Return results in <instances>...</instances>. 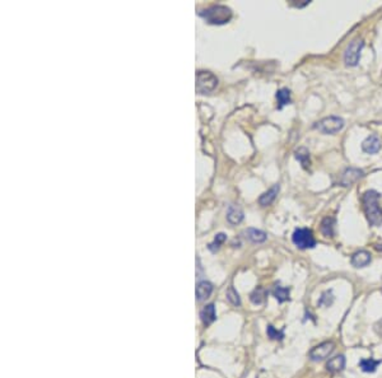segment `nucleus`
Returning <instances> with one entry per match:
<instances>
[{
	"mask_svg": "<svg viewBox=\"0 0 382 378\" xmlns=\"http://www.w3.org/2000/svg\"><path fill=\"white\" fill-rule=\"evenodd\" d=\"M380 195L376 190H367L362 195V204L366 218L372 227L382 226V208L380 206Z\"/></svg>",
	"mask_w": 382,
	"mask_h": 378,
	"instance_id": "obj_1",
	"label": "nucleus"
},
{
	"mask_svg": "<svg viewBox=\"0 0 382 378\" xmlns=\"http://www.w3.org/2000/svg\"><path fill=\"white\" fill-rule=\"evenodd\" d=\"M210 24L228 23L232 18V10L226 5H213L199 13Z\"/></svg>",
	"mask_w": 382,
	"mask_h": 378,
	"instance_id": "obj_2",
	"label": "nucleus"
},
{
	"mask_svg": "<svg viewBox=\"0 0 382 378\" xmlns=\"http://www.w3.org/2000/svg\"><path fill=\"white\" fill-rule=\"evenodd\" d=\"M345 125V121L339 116H329V118H323L322 120L318 121L314 125V129L318 130L322 134L326 135H334L336 132L340 131Z\"/></svg>",
	"mask_w": 382,
	"mask_h": 378,
	"instance_id": "obj_3",
	"label": "nucleus"
},
{
	"mask_svg": "<svg viewBox=\"0 0 382 378\" xmlns=\"http://www.w3.org/2000/svg\"><path fill=\"white\" fill-rule=\"evenodd\" d=\"M293 244L301 250L314 249L316 246V240H315L314 232L309 228H298L294 231L292 236Z\"/></svg>",
	"mask_w": 382,
	"mask_h": 378,
	"instance_id": "obj_4",
	"label": "nucleus"
},
{
	"mask_svg": "<svg viewBox=\"0 0 382 378\" xmlns=\"http://www.w3.org/2000/svg\"><path fill=\"white\" fill-rule=\"evenodd\" d=\"M365 47V42L361 38L353 40L344 53V63L347 66H357L361 59V51Z\"/></svg>",
	"mask_w": 382,
	"mask_h": 378,
	"instance_id": "obj_5",
	"label": "nucleus"
},
{
	"mask_svg": "<svg viewBox=\"0 0 382 378\" xmlns=\"http://www.w3.org/2000/svg\"><path fill=\"white\" fill-rule=\"evenodd\" d=\"M218 85V79L214 74L209 71H199L196 76V91L201 94L210 93Z\"/></svg>",
	"mask_w": 382,
	"mask_h": 378,
	"instance_id": "obj_6",
	"label": "nucleus"
},
{
	"mask_svg": "<svg viewBox=\"0 0 382 378\" xmlns=\"http://www.w3.org/2000/svg\"><path fill=\"white\" fill-rule=\"evenodd\" d=\"M335 349V344L332 341H325V343L318 344V346L311 349L310 352V359L314 362H321L323 359H326L331 355V353Z\"/></svg>",
	"mask_w": 382,
	"mask_h": 378,
	"instance_id": "obj_7",
	"label": "nucleus"
},
{
	"mask_svg": "<svg viewBox=\"0 0 382 378\" xmlns=\"http://www.w3.org/2000/svg\"><path fill=\"white\" fill-rule=\"evenodd\" d=\"M363 177H365V171L359 170V168L350 167V168H347V170L341 173L340 181L339 182H340L341 186L348 188V186L354 185L356 182H358L359 180L363 179Z\"/></svg>",
	"mask_w": 382,
	"mask_h": 378,
	"instance_id": "obj_8",
	"label": "nucleus"
},
{
	"mask_svg": "<svg viewBox=\"0 0 382 378\" xmlns=\"http://www.w3.org/2000/svg\"><path fill=\"white\" fill-rule=\"evenodd\" d=\"M371 253L366 250H359V251L354 252L352 255V258H350V262L354 267L357 269H361V267H366L371 264Z\"/></svg>",
	"mask_w": 382,
	"mask_h": 378,
	"instance_id": "obj_9",
	"label": "nucleus"
},
{
	"mask_svg": "<svg viewBox=\"0 0 382 378\" xmlns=\"http://www.w3.org/2000/svg\"><path fill=\"white\" fill-rule=\"evenodd\" d=\"M381 147V140L377 135H371L362 143V150L368 154H376L377 152H380Z\"/></svg>",
	"mask_w": 382,
	"mask_h": 378,
	"instance_id": "obj_10",
	"label": "nucleus"
},
{
	"mask_svg": "<svg viewBox=\"0 0 382 378\" xmlns=\"http://www.w3.org/2000/svg\"><path fill=\"white\" fill-rule=\"evenodd\" d=\"M335 224L336 222L332 217L323 218V219L321 220V226H320L321 233H322L325 237L332 238L334 236H335Z\"/></svg>",
	"mask_w": 382,
	"mask_h": 378,
	"instance_id": "obj_11",
	"label": "nucleus"
},
{
	"mask_svg": "<svg viewBox=\"0 0 382 378\" xmlns=\"http://www.w3.org/2000/svg\"><path fill=\"white\" fill-rule=\"evenodd\" d=\"M345 368V357L344 355H336V357L329 359V362L326 363V370L329 372L336 373L341 372V371Z\"/></svg>",
	"mask_w": 382,
	"mask_h": 378,
	"instance_id": "obj_12",
	"label": "nucleus"
},
{
	"mask_svg": "<svg viewBox=\"0 0 382 378\" xmlns=\"http://www.w3.org/2000/svg\"><path fill=\"white\" fill-rule=\"evenodd\" d=\"M279 184H276V185H274L273 188L269 189V190L266 191V192H264L261 195V196L259 197V204L261 206H269L271 204V202L275 200L276 195H278V192H279Z\"/></svg>",
	"mask_w": 382,
	"mask_h": 378,
	"instance_id": "obj_13",
	"label": "nucleus"
},
{
	"mask_svg": "<svg viewBox=\"0 0 382 378\" xmlns=\"http://www.w3.org/2000/svg\"><path fill=\"white\" fill-rule=\"evenodd\" d=\"M294 157L301 163V166L303 167V170H310V166H311V158H310V152L307 148L301 147L298 148L296 152H294Z\"/></svg>",
	"mask_w": 382,
	"mask_h": 378,
	"instance_id": "obj_14",
	"label": "nucleus"
},
{
	"mask_svg": "<svg viewBox=\"0 0 382 378\" xmlns=\"http://www.w3.org/2000/svg\"><path fill=\"white\" fill-rule=\"evenodd\" d=\"M244 219V211L240 206L231 205L228 209V213H227V220H228L231 224L236 226L238 223H241Z\"/></svg>",
	"mask_w": 382,
	"mask_h": 378,
	"instance_id": "obj_15",
	"label": "nucleus"
},
{
	"mask_svg": "<svg viewBox=\"0 0 382 378\" xmlns=\"http://www.w3.org/2000/svg\"><path fill=\"white\" fill-rule=\"evenodd\" d=\"M246 238L249 241H251L253 244H262L265 242L267 238L266 233L260 229H255V228H249L246 231Z\"/></svg>",
	"mask_w": 382,
	"mask_h": 378,
	"instance_id": "obj_16",
	"label": "nucleus"
},
{
	"mask_svg": "<svg viewBox=\"0 0 382 378\" xmlns=\"http://www.w3.org/2000/svg\"><path fill=\"white\" fill-rule=\"evenodd\" d=\"M213 292V285L209 282H200L196 287V297L199 301H205Z\"/></svg>",
	"mask_w": 382,
	"mask_h": 378,
	"instance_id": "obj_17",
	"label": "nucleus"
},
{
	"mask_svg": "<svg viewBox=\"0 0 382 378\" xmlns=\"http://www.w3.org/2000/svg\"><path fill=\"white\" fill-rule=\"evenodd\" d=\"M215 317H217V315H215V308L213 305L205 306L200 312V318H201L204 325H210L215 319Z\"/></svg>",
	"mask_w": 382,
	"mask_h": 378,
	"instance_id": "obj_18",
	"label": "nucleus"
},
{
	"mask_svg": "<svg viewBox=\"0 0 382 378\" xmlns=\"http://www.w3.org/2000/svg\"><path fill=\"white\" fill-rule=\"evenodd\" d=\"M380 364H381V361H376V359H372V358H370V359H362L359 362V368L366 373H374Z\"/></svg>",
	"mask_w": 382,
	"mask_h": 378,
	"instance_id": "obj_19",
	"label": "nucleus"
},
{
	"mask_svg": "<svg viewBox=\"0 0 382 378\" xmlns=\"http://www.w3.org/2000/svg\"><path fill=\"white\" fill-rule=\"evenodd\" d=\"M276 100H278V109L282 110L284 106L291 103V91L288 88H282L276 92Z\"/></svg>",
	"mask_w": 382,
	"mask_h": 378,
	"instance_id": "obj_20",
	"label": "nucleus"
},
{
	"mask_svg": "<svg viewBox=\"0 0 382 378\" xmlns=\"http://www.w3.org/2000/svg\"><path fill=\"white\" fill-rule=\"evenodd\" d=\"M273 296L275 297L276 301L279 303L285 302L289 299V288L280 287V285H275L273 289Z\"/></svg>",
	"mask_w": 382,
	"mask_h": 378,
	"instance_id": "obj_21",
	"label": "nucleus"
},
{
	"mask_svg": "<svg viewBox=\"0 0 382 378\" xmlns=\"http://www.w3.org/2000/svg\"><path fill=\"white\" fill-rule=\"evenodd\" d=\"M266 290L264 289V288H256L255 290H254L253 293H251L250 296V299H251V302L254 303V305H261V303L265 302V299H266Z\"/></svg>",
	"mask_w": 382,
	"mask_h": 378,
	"instance_id": "obj_22",
	"label": "nucleus"
},
{
	"mask_svg": "<svg viewBox=\"0 0 382 378\" xmlns=\"http://www.w3.org/2000/svg\"><path fill=\"white\" fill-rule=\"evenodd\" d=\"M227 299H228V302L233 306H240L241 305V299H240V296H238L237 290L235 289L233 287H229L228 290H227Z\"/></svg>",
	"mask_w": 382,
	"mask_h": 378,
	"instance_id": "obj_23",
	"label": "nucleus"
},
{
	"mask_svg": "<svg viewBox=\"0 0 382 378\" xmlns=\"http://www.w3.org/2000/svg\"><path fill=\"white\" fill-rule=\"evenodd\" d=\"M334 302V296H332L331 290H326L321 294L320 299H318V306H325V307H330Z\"/></svg>",
	"mask_w": 382,
	"mask_h": 378,
	"instance_id": "obj_24",
	"label": "nucleus"
},
{
	"mask_svg": "<svg viewBox=\"0 0 382 378\" xmlns=\"http://www.w3.org/2000/svg\"><path fill=\"white\" fill-rule=\"evenodd\" d=\"M267 336L270 337V339H273V340H282L283 337H284V334H283V331H278L276 328H274L273 326L269 325L267 326Z\"/></svg>",
	"mask_w": 382,
	"mask_h": 378,
	"instance_id": "obj_25",
	"label": "nucleus"
},
{
	"mask_svg": "<svg viewBox=\"0 0 382 378\" xmlns=\"http://www.w3.org/2000/svg\"><path fill=\"white\" fill-rule=\"evenodd\" d=\"M224 241H226V235H224V233H219V235H217V237L214 238V242L209 245V249L212 250V251H215V250H218L221 247V245L223 244Z\"/></svg>",
	"mask_w": 382,
	"mask_h": 378,
	"instance_id": "obj_26",
	"label": "nucleus"
},
{
	"mask_svg": "<svg viewBox=\"0 0 382 378\" xmlns=\"http://www.w3.org/2000/svg\"><path fill=\"white\" fill-rule=\"evenodd\" d=\"M374 330H375V332H376V334L379 335V336L382 337V318L379 319V321H377V322L375 323V325H374Z\"/></svg>",
	"mask_w": 382,
	"mask_h": 378,
	"instance_id": "obj_27",
	"label": "nucleus"
},
{
	"mask_svg": "<svg viewBox=\"0 0 382 378\" xmlns=\"http://www.w3.org/2000/svg\"><path fill=\"white\" fill-rule=\"evenodd\" d=\"M376 250H379V251H382V244L381 245H377Z\"/></svg>",
	"mask_w": 382,
	"mask_h": 378,
	"instance_id": "obj_28",
	"label": "nucleus"
}]
</instances>
